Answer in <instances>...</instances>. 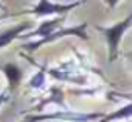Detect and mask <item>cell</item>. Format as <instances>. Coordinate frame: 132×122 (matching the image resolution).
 <instances>
[{
  "mask_svg": "<svg viewBox=\"0 0 132 122\" xmlns=\"http://www.w3.org/2000/svg\"><path fill=\"white\" fill-rule=\"evenodd\" d=\"M22 122H32V119H30L29 116H25V117H23V119H22Z\"/></svg>",
  "mask_w": 132,
  "mask_h": 122,
  "instance_id": "7c38bea8",
  "label": "cell"
},
{
  "mask_svg": "<svg viewBox=\"0 0 132 122\" xmlns=\"http://www.w3.org/2000/svg\"><path fill=\"white\" fill-rule=\"evenodd\" d=\"M0 70L7 79V85H9V92H13L17 87L20 85L23 77V72L15 62H7V64L0 65Z\"/></svg>",
  "mask_w": 132,
  "mask_h": 122,
  "instance_id": "52a82bcc",
  "label": "cell"
},
{
  "mask_svg": "<svg viewBox=\"0 0 132 122\" xmlns=\"http://www.w3.org/2000/svg\"><path fill=\"white\" fill-rule=\"evenodd\" d=\"M87 27H89L87 22L77 23V25H70V27H62L60 30L54 32L52 35L45 37V39H37V40H34V42L29 40L27 44L22 45V48H23V50H27V52H35V50H39L40 47H44V45L54 44V42L64 39V37H77V39L87 40L89 39V35H87Z\"/></svg>",
  "mask_w": 132,
  "mask_h": 122,
  "instance_id": "7a4b0ae2",
  "label": "cell"
},
{
  "mask_svg": "<svg viewBox=\"0 0 132 122\" xmlns=\"http://www.w3.org/2000/svg\"><path fill=\"white\" fill-rule=\"evenodd\" d=\"M15 13H7V15H0V20H3V19H7V17H13Z\"/></svg>",
  "mask_w": 132,
  "mask_h": 122,
  "instance_id": "8fae6325",
  "label": "cell"
},
{
  "mask_svg": "<svg viewBox=\"0 0 132 122\" xmlns=\"http://www.w3.org/2000/svg\"><path fill=\"white\" fill-rule=\"evenodd\" d=\"M87 0H75L70 3H59V2H52V0H39L34 7H30L29 10L22 13H29L34 15L37 19H44V17H60V15H67L69 12H72L74 9L84 5Z\"/></svg>",
  "mask_w": 132,
  "mask_h": 122,
  "instance_id": "277c9868",
  "label": "cell"
},
{
  "mask_svg": "<svg viewBox=\"0 0 132 122\" xmlns=\"http://www.w3.org/2000/svg\"><path fill=\"white\" fill-rule=\"evenodd\" d=\"M130 27H132V12L126 17V19L119 20V22L112 23V25H95V30L102 34L104 40H105L107 55H109V62L110 64L117 60L122 37L126 35V32L130 29Z\"/></svg>",
  "mask_w": 132,
  "mask_h": 122,
  "instance_id": "6da1fadb",
  "label": "cell"
},
{
  "mask_svg": "<svg viewBox=\"0 0 132 122\" xmlns=\"http://www.w3.org/2000/svg\"><path fill=\"white\" fill-rule=\"evenodd\" d=\"M129 55H130V57H132V54H129Z\"/></svg>",
  "mask_w": 132,
  "mask_h": 122,
  "instance_id": "4fadbf2b",
  "label": "cell"
},
{
  "mask_svg": "<svg viewBox=\"0 0 132 122\" xmlns=\"http://www.w3.org/2000/svg\"><path fill=\"white\" fill-rule=\"evenodd\" d=\"M65 23V15H60V17H50L47 20H42L37 27H34L30 32H27L22 39H27V40H32V39H45V37L52 35L54 32L60 30Z\"/></svg>",
  "mask_w": 132,
  "mask_h": 122,
  "instance_id": "5b68a950",
  "label": "cell"
},
{
  "mask_svg": "<svg viewBox=\"0 0 132 122\" xmlns=\"http://www.w3.org/2000/svg\"><path fill=\"white\" fill-rule=\"evenodd\" d=\"M30 30H32V22H30V20H22V22L15 23L13 27H10V29L2 30V32H0V48L9 47L13 40L22 39Z\"/></svg>",
  "mask_w": 132,
  "mask_h": 122,
  "instance_id": "8992f818",
  "label": "cell"
},
{
  "mask_svg": "<svg viewBox=\"0 0 132 122\" xmlns=\"http://www.w3.org/2000/svg\"><path fill=\"white\" fill-rule=\"evenodd\" d=\"M119 2H120V0H104V3H105V5L109 7L110 10H114V9H116V7H117V3H119Z\"/></svg>",
  "mask_w": 132,
  "mask_h": 122,
  "instance_id": "30bf717a",
  "label": "cell"
},
{
  "mask_svg": "<svg viewBox=\"0 0 132 122\" xmlns=\"http://www.w3.org/2000/svg\"><path fill=\"white\" fill-rule=\"evenodd\" d=\"M45 75H47V70L40 67L39 72H37V74L29 80V87H30V89H35V90H40L45 85Z\"/></svg>",
  "mask_w": 132,
  "mask_h": 122,
  "instance_id": "9c48e42d",
  "label": "cell"
},
{
  "mask_svg": "<svg viewBox=\"0 0 132 122\" xmlns=\"http://www.w3.org/2000/svg\"><path fill=\"white\" fill-rule=\"evenodd\" d=\"M105 116L104 112H75V110L62 109L54 112H40V114H29L32 122L42 120H67V122H99Z\"/></svg>",
  "mask_w": 132,
  "mask_h": 122,
  "instance_id": "3957f363",
  "label": "cell"
},
{
  "mask_svg": "<svg viewBox=\"0 0 132 122\" xmlns=\"http://www.w3.org/2000/svg\"><path fill=\"white\" fill-rule=\"evenodd\" d=\"M130 117H132V100L129 104H126V105L119 107V109L114 110V112L105 114L99 122H122V120L130 119Z\"/></svg>",
  "mask_w": 132,
  "mask_h": 122,
  "instance_id": "ba28073f",
  "label": "cell"
}]
</instances>
